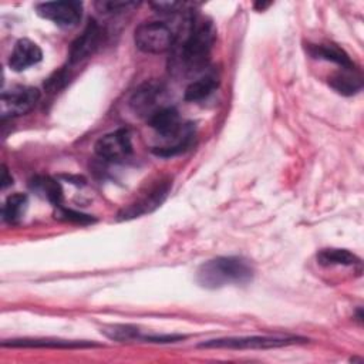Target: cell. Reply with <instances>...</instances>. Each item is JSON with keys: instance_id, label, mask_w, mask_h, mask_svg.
Listing matches in <instances>:
<instances>
[{"instance_id": "1", "label": "cell", "mask_w": 364, "mask_h": 364, "mask_svg": "<svg viewBox=\"0 0 364 364\" xmlns=\"http://www.w3.org/2000/svg\"><path fill=\"white\" fill-rule=\"evenodd\" d=\"M255 276L252 263L240 256H219L202 263L196 282L205 289H220L229 284H247Z\"/></svg>"}, {"instance_id": "2", "label": "cell", "mask_w": 364, "mask_h": 364, "mask_svg": "<svg viewBox=\"0 0 364 364\" xmlns=\"http://www.w3.org/2000/svg\"><path fill=\"white\" fill-rule=\"evenodd\" d=\"M185 37L181 44L178 61L185 68H199L205 64L213 40L215 28L208 20H198L196 17H188V26L185 27Z\"/></svg>"}, {"instance_id": "3", "label": "cell", "mask_w": 364, "mask_h": 364, "mask_svg": "<svg viewBox=\"0 0 364 364\" xmlns=\"http://www.w3.org/2000/svg\"><path fill=\"white\" fill-rule=\"evenodd\" d=\"M176 34L162 21L141 23L134 31V41L138 50L148 54H161L171 50Z\"/></svg>"}, {"instance_id": "4", "label": "cell", "mask_w": 364, "mask_h": 364, "mask_svg": "<svg viewBox=\"0 0 364 364\" xmlns=\"http://www.w3.org/2000/svg\"><path fill=\"white\" fill-rule=\"evenodd\" d=\"M297 337L277 336H246V337H225L200 343L203 348H228V350H269L297 343Z\"/></svg>"}, {"instance_id": "5", "label": "cell", "mask_w": 364, "mask_h": 364, "mask_svg": "<svg viewBox=\"0 0 364 364\" xmlns=\"http://www.w3.org/2000/svg\"><path fill=\"white\" fill-rule=\"evenodd\" d=\"M36 11L40 17L53 21L58 27L71 28L81 21L82 3L75 0L44 1L36 6Z\"/></svg>"}, {"instance_id": "6", "label": "cell", "mask_w": 364, "mask_h": 364, "mask_svg": "<svg viewBox=\"0 0 364 364\" xmlns=\"http://www.w3.org/2000/svg\"><path fill=\"white\" fill-rule=\"evenodd\" d=\"M40 100V91L34 87L17 85L1 92L3 119L20 117L30 112Z\"/></svg>"}, {"instance_id": "7", "label": "cell", "mask_w": 364, "mask_h": 364, "mask_svg": "<svg viewBox=\"0 0 364 364\" xmlns=\"http://www.w3.org/2000/svg\"><path fill=\"white\" fill-rule=\"evenodd\" d=\"M94 151L100 158L107 161L125 159L132 152L129 131L121 128L105 134L95 142Z\"/></svg>"}, {"instance_id": "8", "label": "cell", "mask_w": 364, "mask_h": 364, "mask_svg": "<svg viewBox=\"0 0 364 364\" xmlns=\"http://www.w3.org/2000/svg\"><path fill=\"white\" fill-rule=\"evenodd\" d=\"M164 92V87L158 81H146L141 84L132 94L129 100V105L132 111L139 117H149L152 115L158 107V101L161 100Z\"/></svg>"}, {"instance_id": "9", "label": "cell", "mask_w": 364, "mask_h": 364, "mask_svg": "<svg viewBox=\"0 0 364 364\" xmlns=\"http://www.w3.org/2000/svg\"><path fill=\"white\" fill-rule=\"evenodd\" d=\"M168 189H169L168 182L155 185L145 195H142L135 202H132L131 205L124 208L118 213V219H132V218H138L144 213L154 210L155 208H158L162 203V200L165 199V196L168 193Z\"/></svg>"}, {"instance_id": "10", "label": "cell", "mask_w": 364, "mask_h": 364, "mask_svg": "<svg viewBox=\"0 0 364 364\" xmlns=\"http://www.w3.org/2000/svg\"><path fill=\"white\" fill-rule=\"evenodd\" d=\"M101 40V30L95 21H90L85 30L73 41L68 51L70 65L81 63L97 50Z\"/></svg>"}, {"instance_id": "11", "label": "cell", "mask_w": 364, "mask_h": 364, "mask_svg": "<svg viewBox=\"0 0 364 364\" xmlns=\"http://www.w3.org/2000/svg\"><path fill=\"white\" fill-rule=\"evenodd\" d=\"M43 58L41 48L28 38H20L16 41L13 51L9 57V67L16 71H24L31 65H36Z\"/></svg>"}, {"instance_id": "12", "label": "cell", "mask_w": 364, "mask_h": 364, "mask_svg": "<svg viewBox=\"0 0 364 364\" xmlns=\"http://www.w3.org/2000/svg\"><path fill=\"white\" fill-rule=\"evenodd\" d=\"M3 347H36V348H85L97 347L91 341H73L57 338H14L1 343Z\"/></svg>"}, {"instance_id": "13", "label": "cell", "mask_w": 364, "mask_h": 364, "mask_svg": "<svg viewBox=\"0 0 364 364\" xmlns=\"http://www.w3.org/2000/svg\"><path fill=\"white\" fill-rule=\"evenodd\" d=\"M309 53L314 58H321V60H326V61L336 63L341 68H346V70L354 68V64H353L351 58L348 57V54L343 48H340L337 44H333V43L310 44Z\"/></svg>"}, {"instance_id": "14", "label": "cell", "mask_w": 364, "mask_h": 364, "mask_svg": "<svg viewBox=\"0 0 364 364\" xmlns=\"http://www.w3.org/2000/svg\"><path fill=\"white\" fill-rule=\"evenodd\" d=\"M328 84L336 92L341 95H354L361 90L363 80L354 68H343V71L336 73L333 77H330Z\"/></svg>"}, {"instance_id": "15", "label": "cell", "mask_w": 364, "mask_h": 364, "mask_svg": "<svg viewBox=\"0 0 364 364\" xmlns=\"http://www.w3.org/2000/svg\"><path fill=\"white\" fill-rule=\"evenodd\" d=\"M317 262L321 266H354L360 264V259L347 249L328 247L317 253Z\"/></svg>"}, {"instance_id": "16", "label": "cell", "mask_w": 364, "mask_h": 364, "mask_svg": "<svg viewBox=\"0 0 364 364\" xmlns=\"http://www.w3.org/2000/svg\"><path fill=\"white\" fill-rule=\"evenodd\" d=\"M31 188L41 196H44L48 202H51L54 206H61V202H63V189H61V185L50 178V176H44V175H40V176H36L33 181H31Z\"/></svg>"}, {"instance_id": "17", "label": "cell", "mask_w": 364, "mask_h": 364, "mask_svg": "<svg viewBox=\"0 0 364 364\" xmlns=\"http://www.w3.org/2000/svg\"><path fill=\"white\" fill-rule=\"evenodd\" d=\"M216 88H218V78H215L213 75H205L196 81H192L186 87L183 98L185 101H189V102L200 101L209 97Z\"/></svg>"}, {"instance_id": "18", "label": "cell", "mask_w": 364, "mask_h": 364, "mask_svg": "<svg viewBox=\"0 0 364 364\" xmlns=\"http://www.w3.org/2000/svg\"><path fill=\"white\" fill-rule=\"evenodd\" d=\"M27 202H28L27 196L23 193L10 195L3 205V210H1L3 219L9 223H17L24 215Z\"/></svg>"}, {"instance_id": "19", "label": "cell", "mask_w": 364, "mask_h": 364, "mask_svg": "<svg viewBox=\"0 0 364 364\" xmlns=\"http://www.w3.org/2000/svg\"><path fill=\"white\" fill-rule=\"evenodd\" d=\"M139 3L131 1V0H100L95 3V7L101 13H109V14H117L122 11H128L134 7H136Z\"/></svg>"}, {"instance_id": "20", "label": "cell", "mask_w": 364, "mask_h": 364, "mask_svg": "<svg viewBox=\"0 0 364 364\" xmlns=\"http://www.w3.org/2000/svg\"><path fill=\"white\" fill-rule=\"evenodd\" d=\"M102 333L112 338V340H132L138 337V328L134 326H127V324H117V326H111L102 330Z\"/></svg>"}, {"instance_id": "21", "label": "cell", "mask_w": 364, "mask_h": 364, "mask_svg": "<svg viewBox=\"0 0 364 364\" xmlns=\"http://www.w3.org/2000/svg\"><path fill=\"white\" fill-rule=\"evenodd\" d=\"M58 208H60V206H58ZM57 218L64 219V220H68V222H75V223H90V222H92V218H91L90 215H84V213L74 212V210L64 209V208H60V209H58Z\"/></svg>"}, {"instance_id": "22", "label": "cell", "mask_w": 364, "mask_h": 364, "mask_svg": "<svg viewBox=\"0 0 364 364\" xmlns=\"http://www.w3.org/2000/svg\"><path fill=\"white\" fill-rule=\"evenodd\" d=\"M152 7H155L159 13H175L179 7H182V3L176 1H156L152 3Z\"/></svg>"}, {"instance_id": "23", "label": "cell", "mask_w": 364, "mask_h": 364, "mask_svg": "<svg viewBox=\"0 0 364 364\" xmlns=\"http://www.w3.org/2000/svg\"><path fill=\"white\" fill-rule=\"evenodd\" d=\"M13 183V178H9V172L6 169V166H3V176H1V188L6 189L9 185Z\"/></svg>"}, {"instance_id": "24", "label": "cell", "mask_w": 364, "mask_h": 364, "mask_svg": "<svg viewBox=\"0 0 364 364\" xmlns=\"http://www.w3.org/2000/svg\"><path fill=\"white\" fill-rule=\"evenodd\" d=\"M269 6H270V3H262V1H257V3H255V9H257L259 11H262V10L267 9Z\"/></svg>"}]
</instances>
